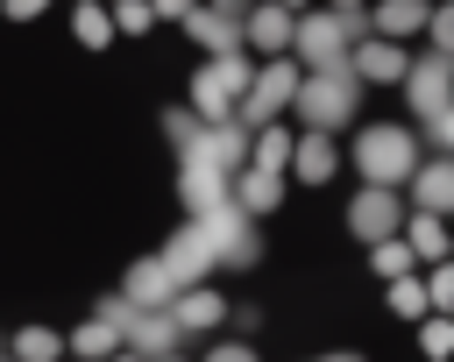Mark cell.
Returning <instances> with one entry per match:
<instances>
[{
	"label": "cell",
	"instance_id": "obj_30",
	"mask_svg": "<svg viewBox=\"0 0 454 362\" xmlns=\"http://www.w3.org/2000/svg\"><path fill=\"white\" fill-rule=\"evenodd\" d=\"M326 7H333V14H355V7H362V0H326Z\"/></svg>",
	"mask_w": 454,
	"mask_h": 362
},
{
	"label": "cell",
	"instance_id": "obj_29",
	"mask_svg": "<svg viewBox=\"0 0 454 362\" xmlns=\"http://www.w3.org/2000/svg\"><path fill=\"white\" fill-rule=\"evenodd\" d=\"M199 0H149V14H192Z\"/></svg>",
	"mask_w": 454,
	"mask_h": 362
},
{
	"label": "cell",
	"instance_id": "obj_1",
	"mask_svg": "<svg viewBox=\"0 0 454 362\" xmlns=\"http://www.w3.org/2000/svg\"><path fill=\"white\" fill-rule=\"evenodd\" d=\"M355 170H362L369 185L397 192V185L419 170V142H411V128H397V121H376V128H362V135H355Z\"/></svg>",
	"mask_w": 454,
	"mask_h": 362
},
{
	"label": "cell",
	"instance_id": "obj_18",
	"mask_svg": "<svg viewBox=\"0 0 454 362\" xmlns=\"http://www.w3.org/2000/svg\"><path fill=\"white\" fill-rule=\"evenodd\" d=\"M248 163H255V170H284V163H291V135H284L277 121H262L255 142H248Z\"/></svg>",
	"mask_w": 454,
	"mask_h": 362
},
{
	"label": "cell",
	"instance_id": "obj_4",
	"mask_svg": "<svg viewBox=\"0 0 454 362\" xmlns=\"http://www.w3.org/2000/svg\"><path fill=\"white\" fill-rule=\"evenodd\" d=\"M411 71V57H404V43H390V35H369V43H348V78H362V85H397Z\"/></svg>",
	"mask_w": 454,
	"mask_h": 362
},
{
	"label": "cell",
	"instance_id": "obj_28",
	"mask_svg": "<svg viewBox=\"0 0 454 362\" xmlns=\"http://www.w3.org/2000/svg\"><path fill=\"white\" fill-rule=\"evenodd\" d=\"M43 7H50V0H7V21H35Z\"/></svg>",
	"mask_w": 454,
	"mask_h": 362
},
{
	"label": "cell",
	"instance_id": "obj_15",
	"mask_svg": "<svg viewBox=\"0 0 454 362\" xmlns=\"http://www.w3.org/2000/svg\"><path fill=\"white\" fill-rule=\"evenodd\" d=\"M397 85H411V106H419V114H440V106H447V57H426V64L404 71Z\"/></svg>",
	"mask_w": 454,
	"mask_h": 362
},
{
	"label": "cell",
	"instance_id": "obj_8",
	"mask_svg": "<svg viewBox=\"0 0 454 362\" xmlns=\"http://www.w3.org/2000/svg\"><path fill=\"white\" fill-rule=\"evenodd\" d=\"M184 28H192V43H199V50H213V57L241 50V28H234V14H227V7H192V14H184Z\"/></svg>",
	"mask_w": 454,
	"mask_h": 362
},
{
	"label": "cell",
	"instance_id": "obj_27",
	"mask_svg": "<svg viewBox=\"0 0 454 362\" xmlns=\"http://www.w3.org/2000/svg\"><path fill=\"white\" fill-rule=\"evenodd\" d=\"M447 348H454V334H447V319H433L426 327V355H447Z\"/></svg>",
	"mask_w": 454,
	"mask_h": 362
},
{
	"label": "cell",
	"instance_id": "obj_25",
	"mask_svg": "<svg viewBox=\"0 0 454 362\" xmlns=\"http://www.w3.org/2000/svg\"><path fill=\"white\" fill-rule=\"evenodd\" d=\"M426 305H440V312L454 305V270H447V263H433V277H426Z\"/></svg>",
	"mask_w": 454,
	"mask_h": 362
},
{
	"label": "cell",
	"instance_id": "obj_19",
	"mask_svg": "<svg viewBox=\"0 0 454 362\" xmlns=\"http://www.w3.org/2000/svg\"><path fill=\"white\" fill-rule=\"evenodd\" d=\"M404 227H411V241H404L411 256H426V263H440V256H447V227H440V213H411Z\"/></svg>",
	"mask_w": 454,
	"mask_h": 362
},
{
	"label": "cell",
	"instance_id": "obj_17",
	"mask_svg": "<svg viewBox=\"0 0 454 362\" xmlns=\"http://www.w3.org/2000/svg\"><path fill=\"white\" fill-rule=\"evenodd\" d=\"M121 334H135V355H163V348H177V327H170L163 305L142 312V319H121Z\"/></svg>",
	"mask_w": 454,
	"mask_h": 362
},
{
	"label": "cell",
	"instance_id": "obj_24",
	"mask_svg": "<svg viewBox=\"0 0 454 362\" xmlns=\"http://www.w3.org/2000/svg\"><path fill=\"white\" fill-rule=\"evenodd\" d=\"M390 312H397V319H419V312H426V291H419L411 277H397V284H390Z\"/></svg>",
	"mask_w": 454,
	"mask_h": 362
},
{
	"label": "cell",
	"instance_id": "obj_21",
	"mask_svg": "<svg viewBox=\"0 0 454 362\" xmlns=\"http://www.w3.org/2000/svg\"><path fill=\"white\" fill-rule=\"evenodd\" d=\"M57 355H64V341L50 327H21L14 334V362H57Z\"/></svg>",
	"mask_w": 454,
	"mask_h": 362
},
{
	"label": "cell",
	"instance_id": "obj_20",
	"mask_svg": "<svg viewBox=\"0 0 454 362\" xmlns=\"http://www.w3.org/2000/svg\"><path fill=\"white\" fill-rule=\"evenodd\" d=\"M71 35H78L85 50H106V43H114V21H106V7H99V0H85V7L71 14Z\"/></svg>",
	"mask_w": 454,
	"mask_h": 362
},
{
	"label": "cell",
	"instance_id": "obj_12",
	"mask_svg": "<svg viewBox=\"0 0 454 362\" xmlns=\"http://www.w3.org/2000/svg\"><path fill=\"white\" fill-rule=\"evenodd\" d=\"M177 192H184V206H192V213H213V206H227V170H213V163H199V156H192Z\"/></svg>",
	"mask_w": 454,
	"mask_h": 362
},
{
	"label": "cell",
	"instance_id": "obj_7",
	"mask_svg": "<svg viewBox=\"0 0 454 362\" xmlns=\"http://www.w3.org/2000/svg\"><path fill=\"white\" fill-rule=\"evenodd\" d=\"M170 298H177V277L163 270V256H149V263H135V270H128V298H121V305L156 312V305H170Z\"/></svg>",
	"mask_w": 454,
	"mask_h": 362
},
{
	"label": "cell",
	"instance_id": "obj_2",
	"mask_svg": "<svg viewBox=\"0 0 454 362\" xmlns=\"http://www.w3.org/2000/svg\"><path fill=\"white\" fill-rule=\"evenodd\" d=\"M355 28H362L355 14H333V7H319V14L291 21V50H298L312 71H340V64H348V35H355Z\"/></svg>",
	"mask_w": 454,
	"mask_h": 362
},
{
	"label": "cell",
	"instance_id": "obj_33",
	"mask_svg": "<svg viewBox=\"0 0 454 362\" xmlns=\"http://www.w3.org/2000/svg\"><path fill=\"white\" fill-rule=\"evenodd\" d=\"M206 7H227V0H206Z\"/></svg>",
	"mask_w": 454,
	"mask_h": 362
},
{
	"label": "cell",
	"instance_id": "obj_35",
	"mask_svg": "<svg viewBox=\"0 0 454 362\" xmlns=\"http://www.w3.org/2000/svg\"><path fill=\"white\" fill-rule=\"evenodd\" d=\"M57 362H64V355H57Z\"/></svg>",
	"mask_w": 454,
	"mask_h": 362
},
{
	"label": "cell",
	"instance_id": "obj_6",
	"mask_svg": "<svg viewBox=\"0 0 454 362\" xmlns=\"http://www.w3.org/2000/svg\"><path fill=\"white\" fill-rule=\"evenodd\" d=\"M241 43H248L255 57H284V50H291V7H277V0L255 7L248 28H241Z\"/></svg>",
	"mask_w": 454,
	"mask_h": 362
},
{
	"label": "cell",
	"instance_id": "obj_3",
	"mask_svg": "<svg viewBox=\"0 0 454 362\" xmlns=\"http://www.w3.org/2000/svg\"><path fill=\"white\" fill-rule=\"evenodd\" d=\"M291 106H298L319 135H333V128L355 114V78H348V64H340V71H312V78H298Z\"/></svg>",
	"mask_w": 454,
	"mask_h": 362
},
{
	"label": "cell",
	"instance_id": "obj_23",
	"mask_svg": "<svg viewBox=\"0 0 454 362\" xmlns=\"http://www.w3.org/2000/svg\"><path fill=\"white\" fill-rule=\"evenodd\" d=\"M106 21H114V28H128V35H142L156 14H149V0H114V14H106Z\"/></svg>",
	"mask_w": 454,
	"mask_h": 362
},
{
	"label": "cell",
	"instance_id": "obj_26",
	"mask_svg": "<svg viewBox=\"0 0 454 362\" xmlns=\"http://www.w3.org/2000/svg\"><path fill=\"white\" fill-rule=\"evenodd\" d=\"M206 362H255V348H248V341H220Z\"/></svg>",
	"mask_w": 454,
	"mask_h": 362
},
{
	"label": "cell",
	"instance_id": "obj_31",
	"mask_svg": "<svg viewBox=\"0 0 454 362\" xmlns=\"http://www.w3.org/2000/svg\"><path fill=\"white\" fill-rule=\"evenodd\" d=\"M106 362H142V355H121V348H114V355H106Z\"/></svg>",
	"mask_w": 454,
	"mask_h": 362
},
{
	"label": "cell",
	"instance_id": "obj_11",
	"mask_svg": "<svg viewBox=\"0 0 454 362\" xmlns=\"http://www.w3.org/2000/svg\"><path fill=\"white\" fill-rule=\"evenodd\" d=\"M291 163H298V177H305V185H326V177L340 170V149H333V135H319V128H312L305 142H291Z\"/></svg>",
	"mask_w": 454,
	"mask_h": 362
},
{
	"label": "cell",
	"instance_id": "obj_22",
	"mask_svg": "<svg viewBox=\"0 0 454 362\" xmlns=\"http://www.w3.org/2000/svg\"><path fill=\"white\" fill-rule=\"evenodd\" d=\"M369 263H376V277H411V263H419V256H411L397 234H383V241L369 248Z\"/></svg>",
	"mask_w": 454,
	"mask_h": 362
},
{
	"label": "cell",
	"instance_id": "obj_32",
	"mask_svg": "<svg viewBox=\"0 0 454 362\" xmlns=\"http://www.w3.org/2000/svg\"><path fill=\"white\" fill-rule=\"evenodd\" d=\"M277 7H305V0H277Z\"/></svg>",
	"mask_w": 454,
	"mask_h": 362
},
{
	"label": "cell",
	"instance_id": "obj_13",
	"mask_svg": "<svg viewBox=\"0 0 454 362\" xmlns=\"http://www.w3.org/2000/svg\"><path fill=\"white\" fill-rule=\"evenodd\" d=\"M234 192H241L234 213H270V206L284 199V170H255V163H241V170H234Z\"/></svg>",
	"mask_w": 454,
	"mask_h": 362
},
{
	"label": "cell",
	"instance_id": "obj_34",
	"mask_svg": "<svg viewBox=\"0 0 454 362\" xmlns=\"http://www.w3.org/2000/svg\"><path fill=\"white\" fill-rule=\"evenodd\" d=\"M156 362H170V355H156Z\"/></svg>",
	"mask_w": 454,
	"mask_h": 362
},
{
	"label": "cell",
	"instance_id": "obj_14",
	"mask_svg": "<svg viewBox=\"0 0 454 362\" xmlns=\"http://www.w3.org/2000/svg\"><path fill=\"white\" fill-rule=\"evenodd\" d=\"M163 312H170V327L184 334V327H213V319L227 312V298H220L213 284H199V291H177V298H170Z\"/></svg>",
	"mask_w": 454,
	"mask_h": 362
},
{
	"label": "cell",
	"instance_id": "obj_16",
	"mask_svg": "<svg viewBox=\"0 0 454 362\" xmlns=\"http://www.w3.org/2000/svg\"><path fill=\"white\" fill-rule=\"evenodd\" d=\"M71 348L85 355V362H106L114 348H128V334H121V319H106V312H92L78 334H71Z\"/></svg>",
	"mask_w": 454,
	"mask_h": 362
},
{
	"label": "cell",
	"instance_id": "obj_10",
	"mask_svg": "<svg viewBox=\"0 0 454 362\" xmlns=\"http://www.w3.org/2000/svg\"><path fill=\"white\" fill-rule=\"evenodd\" d=\"M426 14H433V0H376L369 28H376V35H390V43H404V35H419V28H426Z\"/></svg>",
	"mask_w": 454,
	"mask_h": 362
},
{
	"label": "cell",
	"instance_id": "obj_9",
	"mask_svg": "<svg viewBox=\"0 0 454 362\" xmlns=\"http://www.w3.org/2000/svg\"><path fill=\"white\" fill-rule=\"evenodd\" d=\"M404 185H411L419 213H447V199H454V163H447V156H433V163H419Z\"/></svg>",
	"mask_w": 454,
	"mask_h": 362
},
{
	"label": "cell",
	"instance_id": "obj_5",
	"mask_svg": "<svg viewBox=\"0 0 454 362\" xmlns=\"http://www.w3.org/2000/svg\"><path fill=\"white\" fill-rule=\"evenodd\" d=\"M348 220H355V234L362 241H383V234H397V220H404V206H397V192H383V185H369L355 206H348Z\"/></svg>",
	"mask_w": 454,
	"mask_h": 362
}]
</instances>
